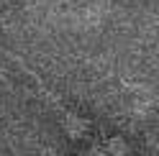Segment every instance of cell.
Wrapping results in <instances>:
<instances>
[{
  "mask_svg": "<svg viewBox=\"0 0 159 156\" xmlns=\"http://www.w3.org/2000/svg\"><path fill=\"white\" fill-rule=\"evenodd\" d=\"M128 154V143L121 136H108V138L98 141L90 151H85L82 156H126Z\"/></svg>",
  "mask_w": 159,
  "mask_h": 156,
  "instance_id": "6da1fadb",
  "label": "cell"
}]
</instances>
